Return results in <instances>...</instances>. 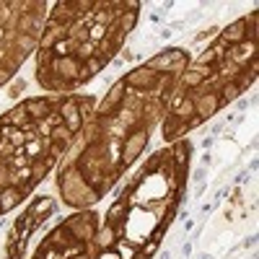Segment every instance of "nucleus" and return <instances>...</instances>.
Segmentation results:
<instances>
[{"instance_id": "f257e3e1", "label": "nucleus", "mask_w": 259, "mask_h": 259, "mask_svg": "<svg viewBox=\"0 0 259 259\" xmlns=\"http://www.w3.org/2000/svg\"><path fill=\"white\" fill-rule=\"evenodd\" d=\"M189 65L184 47H166L124 73L94 106L80 135L57 166V192L70 210L104 200L133 168L163 122L171 94Z\"/></svg>"}, {"instance_id": "f03ea898", "label": "nucleus", "mask_w": 259, "mask_h": 259, "mask_svg": "<svg viewBox=\"0 0 259 259\" xmlns=\"http://www.w3.org/2000/svg\"><path fill=\"white\" fill-rule=\"evenodd\" d=\"M138 0H60L36 47V83L47 94H75L112 65L133 34Z\"/></svg>"}, {"instance_id": "7ed1b4c3", "label": "nucleus", "mask_w": 259, "mask_h": 259, "mask_svg": "<svg viewBox=\"0 0 259 259\" xmlns=\"http://www.w3.org/2000/svg\"><path fill=\"white\" fill-rule=\"evenodd\" d=\"M96 104L91 94H41L0 114V218L60 166Z\"/></svg>"}, {"instance_id": "20e7f679", "label": "nucleus", "mask_w": 259, "mask_h": 259, "mask_svg": "<svg viewBox=\"0 0 259 259\" xmlns=\"http://www.w3.org/2000/svg\"><path fill=\"white\" fill-rule=\"evenodd\" d=\"M194 145L189 138L150 153L101 215L94 259H153L184 202Z\"/></svg>"}, {"instance_id": "39448f33", "label": "nucleus", "mask_w": 259, "mask_h": 259, "mask_svg": "<svg viewBox=\"0 0 259 259\" xmlns=\"http://www.w3.org/2000/svg\"><path fill=\"white\" fill-rule=\"evenodd\" d=\"M256 45V11H251L221 29L197 60H189L161 122L166 145L187 138L251 89L259 73Z\"/></svg>"}, {"instance_id": "423d86ee", "label": "nucleus", "mask_w": 259, "mask_h": 259, "mask_svg": "<svg viewBox=\"0 0 259 259\" xmlns=\"http://www.w3.org/2000/svg\"><path fill=\"white\" fill-rule=\"evenodd\" d=\"M47 13L45 0H0V89L36 55Z\"/></svg>"}, {"instance_id": "0eeeda50", "label": "nucleus", "mask_w": 259, "mask_h": 259, "mask_svg": "<svg viewBox=\"0 0 259 259\" xmlns=\"http://www.w3.org/2000/svg\"><path fill=\"white\" fill-rule=\"evenodd\" d=\"M99 226L101 215L94 207L75 210L41 239L31 259H94Z\"/></svg>"}, {"instance_id": "6e6552de", "label": "nucleus", "mask_w": 259, "mask_h": 259, "mask_svg": "<svg viewBox=\"0 0 259 259\" xmlns=\"http://www.w3.org/2000/svg\"><path fill=\"white\" fill-rule=\"evenodd\" d=\"M57 212V200L55 197H34L29 207L21 212V218H16L13 228L8 231L6 239V259H24L29 239L36 233V228L45 223L50 215Z\"/></svg>"}, {"instance_id": "1a4fd4ad", "label": "nucleus", "mask_w": 259, "mask_h": 259, "mask_svg": "<svg viewBox=\"0 0 259 259\" xmlns=\"http://www.w3.org/2000/svg\"><path fill=\"white\" fill-rule=\"evenodd\" d=\"M254 244H256V236H249V239L244 241V246H246V249H249V246H254Z\"/></svg>"}]
</instances>
